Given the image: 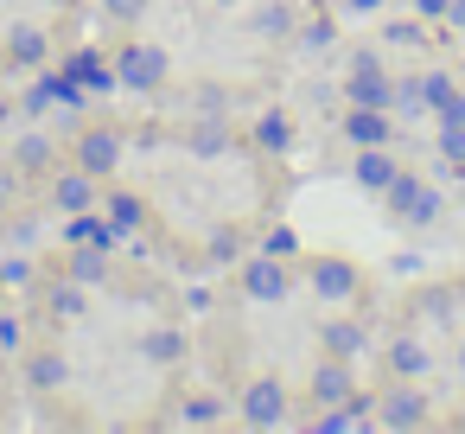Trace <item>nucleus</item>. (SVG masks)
Returning a JSON list of instances; mask_svg holds the SVG:
<instances>
[{
  "label": "nucleus",
  "instance_id": "obj_1",
  "mask_svg": "<svg viewBox=\"0 0 465 434\" xmlns=\"http://www.w3.org/2000/svg\"><path fill=\"white\" fill-rule=\"evenodd\" d=\"M433 421V396L420 389V377H395V389L376 396V428H427Z\"/></svg>",
  "mask_w": 465,
  "mask_h": 434
},
{
  "label": "nucleus",
  "instance_id": "obj_2",
  "mask_svg": "<svg viewBox=\"0 0 465 434\" xmlns=\"http://www.w3.org/2000/svg\"><path fill=\"white\" fill-rule=\"evenodd\" d=\"M382 205H389V217H395V224H408V230H427V224L446 211V198H440L433 186H420L414 173H395V186L382 192Z\"/></svg>",
  "mask_w": 465,
  "mask_h": 434
},
{
  "label": "nucleus",
  "instance_id": "obj_3",
  "mask_svg": "<svg viewBox=\"0 0 465 434\" xmlns=\"http://www.w3.org/2000/svg\"><path fill=\"white\" fill-rule=\"evenodd\" d=\"M115 84H122L128 96H153V90L166 84V52H160V45H122V52H115Z\"/></svg>",
  "mask_w": 465,
  "mask_h": 434
},
{
  "label": "nucleus",
  "instance_id": "obj_4",
  "mask_svg": "<svg viewBox=\"0 0 465 434\" xmlns=\"http://www.w3.org/2000/svg\"><path fill=\"white\" fill-rule=\"evenodd\" d=\"M242 268V294L255 300V307H281L287 294H293V262H274V256H249V262H236Z\"/></svg>",
  "mask_w": 465,
  "mask_h": 434
},
{
  "label": "nucleus",
  "instance_id": "obj_5",
  "mask_svg": "<svg viewBox=\"0 0 465 434\" xmlns=\"http://www.w3.org/2000/svg\"><path fill=\"white\" fill-rule=\"evenodd\" d=\"M52 103H58V109H71V116H77V109H84V103H90V90H84V84H77V77H71V71H64V65H58V71H39V84H33V90H26V116H45V109H52Z\"/></svg>",
  "mask_w": 465,
  "mask_h": 434
},
{
  "label": "nucleus",
  "instance_id": "obj_6",
  "mask_svg": "<svg viewBox=\"0 0 465 434\" xmlns=\"http://www.w3.org/2000/svg\"><path fill=\"white\" fill-rule=\"evenodd\" d=\"M236 415H242L249 428H281V421H287V389H281L274 377H255V383H242Z\"/></svg>",
  "mask_w": 465,
  "mask_h": 434
},
{
  "label": "nucleus",
  "instance_id": "obj_7",
  "mask_svg": "<svg viewBox=\"0 0 465 434\" xmlns=\"http://www.w3.org/2000/svg\"><path fill=\"white\" fill-rule=\"evenodd\" d=\"M344 103L351 109H395V84L382 65H344Z\"/></svg>",
  "mask_w": 465,
  "mask_h": 434
},
{
  "label": "nucleus",
  "instance_id": "obj_8",
  "mask_svg": "<svg viewBox=\"0 0 465 434\" xmlns=\"http://www.w3.org/2000/svg\"><path fill=\"white\" fill-rule=\"evenodd\" d=\"M306 281H312V294L319 300H357V262H344V256H312V268H306Z\"/></svg>",
  "mask_w": 465,
  "mask_h": 434
},
{
  "label": "nucleus",
  "instance_id": "obj_9",
  "mask_svg": "<svg viewBox=\"0 0 465 434\" xmlns=\"http://www.w3.org/2000/svg\"><path fill=\"white\" fill-rule=\"evenodd\" d=\"M77 167H84L90 179H109V173L122 167V135H115V128H84V141H77Z\"/></svg>",
  "mask_w": 465,
  "mask_h": 434
},
{
  "label": "nucleus",
  "instance_id": "obj_10",
  "mask_svg": "<svg viewBox=\"0 0 465 434\" xmlns=\"http://www.w3.org/2000/svg\"><path fill=\"white\" fill-rule=\"evenodd\" d=\"M249 141H255V154L287 160V154H293V116H287V109H262L255 128H249Z\"/></svg>",
  "mask_w": 465,
  "mask_h": 434
},
{
  "label": "nucleus",
  "instance_id": "obj_11",
  "mask_svg": "<svg viewBox=\"0 0 465 434\" xmlns=\"http://www.w3.org/2000/svg\"><path fill=\"white\" fill-rule=\"evenodd\" d=\"M395 173H401V160H395L389 147H357V160H351V179H357L363 192H389Z\"/></svg>",
  "mask_w": 465,
  "mask_h": 434
},
{
  "label": "nucleus",
  "instance_id": "obj_12",
  "mask_svg": "<svg viewBox=\"0 0 465 434\" xmlns=\"http://www.w3.org/2000/svg\"><path fill=\"white\" fill-rule=\"evenodd\" d=\"M90 205H96V179H90L84 167H71V173H52V211L77 217V211H90Z\"/></svg>",
  "mask_w": 465,
  "mask_h": 434
},
{
  "label": "nucleus",
  "instance_id": "obj_13",
  "mask_svg": "<svg viewBox=\"0 0 465 434\" xmlns=\"http://www.w3.org/2000/svg\"><path fill=\"white\" fill-rule=\"evenodd\" d=\"M141 358H147L153 370H179V364L192 358V338H185L179 326H153V332L141 338Z\"/></svg>",
  "mask_w": 465,
  "mask_h": 434
},
{
  "label": "nucleus",
  "instance_id": "obj_14",
  "mask_svg": "<svg viewBox=\"0 0 465 434\" xmlns=\"http://www.w3.org/2000/svg\"><path fill=\"white\" fill-rule=\"evenodd\" d=\"M351 389H357V377H351L344 358H325V364L306 377V402H351Z\"/></svg>",
  "mask_w": 465,
  "mask_h": 434
},
{
  "label": "nucleus",
  "instance_id": "obj_15",
  "mask_svg": "<svg viewBox=\"0 0 465 434\" xmlns=\"http://www.w3.org/2000/svg\"><path fill=\"white\" fill-rule=\"evenodd\" d=\"M319 345H325V358H344V364H357V358L370 351V332H363L357 319H325V326H319Z\"/></svg>",
  "mask_w": 465,
  "mask_h": 434
},
{
  "label": "nucleus",
  "instance_id": "obj_16",
  "mask_svg": "<svg viewBox=\"0 0 465 434\" xmlns=\"http://www.w3.org/2000/svg\"><path fill=\"white\" fill-rule=\"evenodd\" d=\"M382 364H389V377H427V370H433V351H427L414 332H395L389 351H382Z\"/></svg>",
  "mask_w": 465,
  "mask_h": 434
},
{
  "label": "nucleus",
  "instance_id": "obj_17",
  "mask_svg": "<svg viewBox=\"0 0 465 434\" xmlns=\"http://www.w3.org/2000/svg\"><path fill=\"white\" fill-rule=\"evenodd\" d=\"M389 109H344V141L351 147H389Z\"/></svg>",
  "mask_w": 465,
  "mask_h": 434
},
{
  "label": "nucleus",
  "instance_id": "obj_18",
  "mask_svg": "<svg viewBox=\"0 0 465 434\" xmlns=\"http://www.w3.org/2000/svg\"><path fill=\"white\" fill-rule=\"evenodd\" d=\"M185 154H192V160H223V154H230V122H223V116H211V122L198 116V122L185 128Z\"/></svg>",
  "mask_w": 465,
  "mask_h": 434
},
{
  "label": "nucleus",
  "instance_id": "obj_19",
  "mask_svg": "<svg viewBox=\"0 0 465 434\" xmlns=\"http://www.w3.org/2000/svg\"><path fill=\"white\" fill-rule=\"evenodd\" d=\"M45 58H52V39H45L39 26H14V33H7V65H20V71H45Z\"/></svg>",
  "mask_w": 465,
  "mask_h": 434
},
{
  "label": "nucleus",
  "instance_id": "obj_20",
  "mask_svg": "<svg viewBox=\"0 0 465 434\" xmlns=\"http://www.w3.org/2000/svg\"><path fill=\"white\" fill-rule=\"evenodd\" d=\"M64 71H71V77H77L90 96H109V90H122V84H115V65H103L96 52H71V58H64Z\"/></svg>",
  "mask_w": 465,
  "mask_h": 434
},
{
  "label": "nucleus",
  "instance_id": "obj_21",
  "mask_svg": "<svg viewBox=\"0 0 465 434\" xmlns=\"http://www.w3.org/2000/svg\"><path fill=\"white\" fill-rule=\"evenodd\" d=\"M64 243H71V249H77V243H103V249H115L122 230H115L109 217H96V211H77V217L64 224Z\"/></svg>",
  "mask_w": 465,
  "mask_h": 434
},
{
  "label": "nucleus",
  "instance_id": "obj_22",
  "mask_svg": "<svg viewBox=\"0 0 465 434\" xmlns=\"http://www.w3.org/2000/svg\"><path fill=\"white\" fill-rule=\"evenodd\" d=\"M64 377H71V358L64 351H33L26 358V383L33 389H64Z\"/></svg>",
  "mask_w": 465,
  "mask_h": 434
},
{
  "label": "nucleus",
  "instance_id": "obj_23",
  "mask_svg": "<svg viewBox=\"0 0 465 434\" xmlns=\"http://www.w3.org/2000/svg\"><path fill=\"white\" fill-rule=\"evenodd\" d=\"M249 33L255 39H287L293 33V7H287V0H262V7L249 14Z\"/></svg>",
  "mask_w": 465,
  "mask_h": 434
},
{
  "label": "nucleus",
  "instance_id": "obj_24",
  "mask_svg": "<svg viewBox=\"0 0 465 434\" xmlns=\"http://www.w3.org/2000/svg\"><path fill=\"white\" fill-rule=\"evenodd\" d=\"M71 281H84V288L109 281V249H103V243H77V256H71Z\"/></svg>",
  "mask_w": 465,
  "mask_h": 434
},
{
  "label": "nucleus",
  "instance_id": "obj_25",
  "mask_svg": "<svg viewBox=\"0 0 465 434\" xmlns=\"http://www.w3.org/2000/svg\"><path fill=\"white\" fill-rule=\"evenodd\" d=\"M179 421H185V428H217V421H223V396H217V389H198V396H185Z\"/></svg>",
  "mask_w": 465,
  "mask_h": 434
},
{
  "label": "nucleus",
  "instance_id": "obj_26",
  "mask_svg": "<svg viewBox=\"0 0 465 434\" xmlns=\"http://www.w3.org/2000/svg\"><path fill=\"white\" fill-rule=\"evenodd\" d=\"M109 224L128 237V230H141L147 224V205H141V192H109Z\"/></svg>",
  "mask_w": 465,
  "mask_h": 434
},
{
  "label": "nucleus",
  "instance_id": "obj_27",
  "mask_svg": "<svg viewBox=\"0 0 465 434\" xmlns=\"http://www.w3.org/2000/svg\"><path fill=\"white\" fill-rule=\"evenodd\" d=\"M204 262H211V268H236V262H242V237H236V230H211V237H204Z\"/></svg>",
  "mask_w": 465,
  "mask_h": 434
},
{
  "label": "nucleus",
  "instance_id": "obj_28",
  "mask_svg": "<svg viewBox=\"0 0 465 434\" xmlns=\"http://www.w3.org/2000/svg\"><path fill=\"white\" fill-rule=\"evenodd\" d=\"M14 167H20V173H45V167H52V141H45V135H26V141L14 147Z\"/></svg>",
  "mask_w": 465,
  "mask_h": 434
},
{
  "label": "nucleus",
  "instance_id": "obj_29",
  "mask_svg": "<svg viewBox=\"0 0 465 434\" xmlns=\"http://www.w3.org/2000/svg\"><path fill=\"white\" fill-rule=\"evenodd\" d=\"M262 256H274V262H293V256H300V230H293V224H274V230L262 237Z\"/></svg>",
  "mask_w": 465,
  "mask_h": 434
},
{
  "label": "nucleus",
  "instance_id": "obj_30",
  "mask_svg": "<svg viewBox=\"0 0 465 434\" xmlns=\"http://www.w3.org/2000/svg\"><path fill=\"white\" fill-rule=\"evenodd\" d=\"M331 39H338V26H331V20H325V14H319V20H306V26H300V52H312V58H319V52H331Z\"/></svg>",
  "mask_w": 465,
  "mask_h": 434
},
{
  "label": "nucleus",
  "instance_id": "obj_31",
  "mask_svg": "<svg viewBox=\"0 0 465 434\" xmlns=\"http://www.w3.org/2000/svg\"><path fill=\"white\" fill-rule=\"evenodd\" d=\"M45 307H52V313H58V319H77V313H84V281H58V288H52V300H45Z\"/></svg>",
  "mask_w": 465,
  "mask_h": 434
},
{
  "label": "nucleus",
  "instance_id": "obj_32",
  "mask_svg": "<svg viewBox=\"0 0 465 434\" xmlns=\"http://www.w3.org/2000/svg\"><path fill=\"white\" fill-rule=\"evenodd\" d=\"M147 7H153V0H103V20L134 26V20H147Z\"/></svg>",
  "mask_w": 465,
  "mask_h": 434
},
{
  "label": "nucleus",
  "instance_id": "obj_33",
  "mask_svg": "<svg viewBox=\"0 0 465 434\" xmlns=\"http://www.w3.org/2000/svg\"><path fill=\"white\" fill-rule=\"evenodd\" d=\"M440 160L446 167H465V122H446L440 128Z\"/></svg>",
  "mask_w": 465,
  "mask_h": 434
},
{
  "label": "nucleus",
  "instance_id": "obj_34",
  "mask_svg": "<svg viewBox=\"0 0 465 434\" xmlns=\"http://www.w3.org/2000/svg\"><path fill=\"white\" fill-rule=\"evenodd\" d=\"M0 281H7V288L33 281V262H26V256H14V262H0Z\"/></svg>",
  "mask_w": 465,
  "mask_h": 434
},
{
  "label": "nucleus",
  "instance_id": "obj_35",
  "mask_svg": "<svg viewBox=\"0 0 465 434\" xmlns=\"http://www.w3.org/2000/svg\"><path fill=\"white\" fill-rule=\"evenodd\" d=\"M198 116H223V90H217V84L198 90Z\"/></svg>",
  "mask_w": 465,
  "mask_h": 434
},
{
  "label": "nucleus",
  "instance_id": "obj_36",
  "mask_svg": "<svg viewBox=\"0 0 465 434\" xmlns=\"http://www.w3.org/2000/svg\"><path fill=\"white\" fill-rule=\"evenodd\" d=\"M20 338H26L20 319H0V351H20Z\"/></svg>",
  "mask_w": 465,
  "mask_h": 434
},
{
  "label": "nucleus",
  "instance_id": "obj_37",
  "mask_svg": "<svg viewBox=\"0 0 465 434\" xmlns=\"http://www.w3.org/2000/svg\"><path fill=\"white\" fill-rule=\"evenodd\" d=\"M389 45H420V26H408V20H401V26H389Z\"/></svg>",
  "mask_w": 465,
  "mask_h": 434
},
{
  "label": "nucleus",
  "instance_id": "obj_38",
  "mask_svg": "<svg viewBox=\"0 0 465 434\" xmlns=\"http://www.w3.org/2000/svg\"><path fill=\"white\" fill-rule=\"evenodd\" d=\"M446 7H452V0H414V14H420V20H446Z\"/></svg>",
  "mask_w": 465,
  "mask_h": 434
},
{
  "label": "nucleus",
  "instance_id": "obj_39",
  "mask_svg": "<svg viewBox=\"0 0 465 434\" xmlns=\"http://www.w3.org/2000/svg\"><path fill=\"white\" fill-rule=\"evenodd\" d=\"M185 307L192 313H211V288H185Z\"/></svg>",
  "mask_w": 465,
  "mask_h": 434
},
{
  "label": "nucleus",
  "instance_id": "obj_40",
  "mask_svg": "<svg viewBox=\"0 0 465 434\" xmlns=\"http://www.w3.org/2000/svg\"><path fill=\"white\" fill-rule=\"evenodd\" d=\"M389 0H344V14H382Z\"/></svg>",
  "mask_w": 465,
  "mask_h": 434
},
{
  "label": "nucleus",
  "instance_id": "obj_41",
  "mask_svg": "<svg viewBox=\"0 0 465 434\" xmlns=\"http://www.w3.org/2000/svg\"><path fill=\"white\" fill-rule=\"evenodd\" d=\"M14 179H20V167H7V173H0V205H7V192H14Z\"/></svg>",
  "mask_w": 465,
  "mask_h": 434
},
{
  "label": "nucleus",
  "instance_id": "obj_42",
  "mask_svg": "<svg viewBox=\"0 0 465 434\" xmlns=\"http://www.w3.org/2000/svg\"><path fill=\"white\" fill-rule=\"evenodd\" d=\"M7 116H14V103H0V128H7Z\"/></svg>",
  "mask_w": 465,
  "mask_h": 434
},
{
  "label": "nucleus",
  "instance_id": "obj_43",
  "mask_svg": "<svg viewBox=\"0 0 465 434\" xmlns=\"http://www.w3.org/2000/svg\"><path fill=\"white\" fill-rule=\"evenodd\" d=\"M459 377H465V338H459Z\"/></svg>",
  "mask_w": 465,
  "mask_h": 434
},
{
  "label": "nucleus",
  "instance_id": "obj_44",
  "mask_svg": "<svg viewBox=\"0 0 465 434\" xmlns=\"http://www.w3.org/2000/svg\"><path fill=\"white\" fill-rule=\"evenodd\" d=\"M217 7H249V0H217Z\"/></svg>",
  "mask_w": 465,
  "mask_h": 434
},
{
  "label": "nucleus",
  "instance_id": "obj_45",
  "mask_svg": "<svg viewBox=\"0 0 465 434\" xmlns=\"http://www.w3.org/2000/svg\"><path fill=\"white\" fill-rule=\"evenodd\" d=\"M452 428H465V409H459V415H452Z\"/></svg>",
  "mask_w": 465,
  "mask_h": 434
}]
</instances>
